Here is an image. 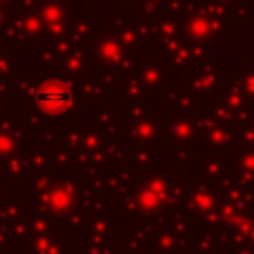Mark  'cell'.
<instances>
[{
    "instance_id": "cell-1",
    "label": "cell",
    "mask_w": 254,
    "mask_h": 254,
    "mask_svg": "<svg viewBox=\"0 0 254 254\" xmlns=\"http://www.w3.org/2000/svg\"><path fill=\"white\" fill-rule=\"evenodd\" d=\"M38 103L45 112L49 114H58V112H65L71 103V96L67 89L63 87H47L38 94Z\"/></svg>"
}]
</instances>
